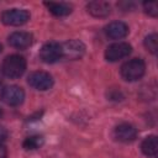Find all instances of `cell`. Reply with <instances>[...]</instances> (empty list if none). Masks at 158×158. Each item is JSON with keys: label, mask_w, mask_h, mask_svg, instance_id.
<instances>
[{"label": "cell", "mask_w": 158, "mask_h": 158, "mask_svg": "<svg viewBox=\"0 0 158 158\" xmlns=\"http://www.w3.org/2000/svg\"><path fill=\"white\" fill-rule=\"evenodd\" d=\"M43 144V137L42 136H38V135H33V136H28L25 138L22 146L27 151H33V149H37L40 148L41 146Z\"/></svg>", "instance_id": "cell-15"}, {"label": "cell", "mask_w": 158, "mask_h": 158, "mask_svg": "<svg viewBox=\"0 0 158 158\" xmlns=\"http://www.w3.org/2000/svg\"><path fill=\"white\" fill-rule=\"evenodd\" d=\"M132 51L131 44L127 42H116L110 44L105 51V58L109 62H117L122 58H126Z\"/></svg>", "instance_id": "cell-7"}, {"label": "cell", "mask_w": 158, "mask_h": 158, "mask_svg": "<svg viewBox=\"0 0 158 158\" xmlns=\"http://www.w3.org/2000/svg\"><path fill=\"white\" fill-rule=\"evenodd\" d=\"M157 43H158V37L156 33H151L144 38V47L147 48V51H149L153 54H156L157 52Z\"/></svg>", "instance_id": "cell-16"}, {"label": "cell", "mask_w": 158, "mask_h": 158, "mask_svg": "<svg viewBox=\"0 0 158 158\" xmlns=\"http://www.w3.org/2000/svg\"><path fill=\"white\" fill-rule=\"evenodd\" d=\"M9 44L14 48L17 49H25L27 47H30L33 42V36L30 32H23V31H16L12 32L9 38Z\"/></svg>", "instance_id": "cell-10"}, {"label": "cell", "mask_w": 158, "mask_h": 158, "mask_svg": "<svg viewBox=\"0 0 158 158\" xmlns=\"http://www.w3.org/2000/svg\"><path fill=\"white\" fill-rule=\"evenodd\" d=\"M1 70L4 75L10 79L20 78L26 70V59L20 54L7 56L2 62Z\"/></svg>", "instance_id": "cell-1"}, {"label": "cell", "mask_w": 158, "mask_h": 158, "mask_svg": "<svg viewBox=\"0 0 158 158\" xmlns=\"http://www.w3.org/2000/svg\"><path fill=\"white\" fill-rule=\"evenodd\" d=\"M27 81H28V84L33 89L41 90V91L48 90L53 85V78H52V75L49 73L42 72V70L31 73L28 75V78H27Z\"/></svg>", "instance_id": "cell-6"}, {"label": "cell", "mask_w": 158, "mask_h": 158, "mask_svg": "<svg viewBox=\"0 0 158 158\" xmlns=\"http://www.w3.org/2000/svg\"><path fill=\"white\" fill-rule=\"evenodd\" d=\"M86 10L94 17H106L111 11V6L106 1L96 0V1H90L86 5Z\"/></svg>", "instance_id": "cell-12"}, {"label": "cell", "mask_w": 158, "mask_h": 158, "mask_svg": "<svg viewBox=\"0 0 158 158\" xmlns=\"http://www.w3.org/2000/svg\"><path fill=\"white\" fill-rule=\"evenodd\" d=\"M7 136H9V133H7V130H6L5 127L0 126V143H2L4 141H6Z\"/></svg>", "instance_id": "cell-19"}, {"label": "cell", "mask_w": 158, "mask_h": 158, "mask_svg": "<svg viewBox=\"0 0 158 158\" xmlns=\"http://www.w3.org/2000/svg\"><path fill=\"white\" fill-rule=\"evenodd\" d=\"M1 51H2V47H1V44H0V53H1Z\"/></svg>", "instance_id": "cell-22"}, {"label": "cell", "mask_w": 158, "mask_h": 158, "mask_svg": "<svg viewBox=\"0 0 158 158\" xmlns=\"http://www.w3.org/2000/svg\"><path fill=\"white\" fill-rule=\"evenodd\" d=\"M107 96H109L110 100H115V101L122 100V98H123V95L121 94L120 90H110V91L107 93Z\"/></svg>", "instance_id": "cell-18"}, {"label": "cell", "mask_w": 158, "mask_h": 158, "mask_svg": "<svg viewBox=\"0 0 158 158\" xmlns=\"http://www.w3.org/2000/svg\"><path fill=\"white\" fill-rule=\"evenodd\" d=\"M62 52L65 58L79 59L85 52V46L79 40H69L62 44Z\"/></svg>", "instance_id": "cell-8"}, {"label": "cell", "mask_w": 158, "mask_h": 158, "mask_svg": "<svg viewBox=\"0 0 158 158\" xmlns=\"http://www.w3.org/2000/svg\"><path fill=\"white\" fill-rule=\"evenodd\" d=\"M144 72H146V64L141 58L130 59L121 67V77L127 81H136L141 79Z\"/></svg>", "instance_id": "cell-2"}, {"label": "cell", "mask_w": 158, "mask_h": 158, "mask_svg": "<svg viewBox=\"0 0 158 158\" xmlns=\"http://www.w3.org/2000/svg\"><path fill=\"white\" fill-rule=\"evenodd\" d=\"M25 99V91L17 85H7L1 90V100L10 106H19Z\"/></svg>", "instance_id": "cell-5"}, {"label": "cell", "mask_w": 158, "mask_h": 158, "mask_svg": "<svg viewBox=\"0 0 158 158\" xmlns=\"http://www.w3.org/2000/svg\"><path fill=\"white\" fill-rule=\"evenodd\" d=\"M114 135H115V138L117 141L128 143V142H132V141L136 139V137H137V130L131 123L123 122V123H120V125H117L115 127Z\"/></svg>", "instance_id": "cell-9"}, {"label": "cell", "mask_w": 158, "mask_h": 158, "mask_svg": "<svg viewBox=\"0 0 158 158\" xmlns=\"http://www.w3.org/2000/svg\"><path fill=\"white\" fill-rule=\"evenodd\" d=\"M2 116V110H1V107H0V117Z\"/></svg>", "instance_id": "cell-21"}, {"label": "cell", "mask_w": 158, "mask_h": 158, "mask_svg": "<svg viewBox=\"0 0 158 158\" xmlns=\"http://www.w3.org/2000/svg\"><path fill=\"white\" fill-rule=\"evenodd\" d=\"M143 9H144V12L148 14L149 16L157 17V15H158L157 2H143Z\"/></svg>", "instance_id": "cell-17"}, {"label": "cell", "mask_w": 158, "mask_h": 158, "mask_svg": "<svg viewBox=\"0 0 158 158\" xmlns=\"http://www.w3.org/2000/svg\"><path fill=\"white\" fill-rule=\"evenodd\" d=\"M44 5L54 16H67L72 12V5L67 2H44Z\"/></svg>", "instance_id": "cell-13"}, {"label": "cell", "mask_w": 158, "mask_h": 158, "mask_svg": "<svg viewBox=\"0 0 158 158\" xmlns=\"http://www.w3.org/2000/svg\"><path fill=\"white\" fill-rule=\"evenodd\" d=\"M141 149L143 152V154L148 156V157H153L157 154L158 151V141L156 136H148L143 139L142 144H141Z\"/></svg>", "instance_id": "cell-14"}, {"label": "cell", "mask_w": 158, "mask_h": 158, "mask_svg": "<svg viewBox=\"0 0 158 158\" xmlns=\"http://www.w3.org/2000/svg\"><path fill=\"white\" fill-rule=\"evenodd\" d=\"M40 58L44 63H56L60 58H63L62 44L58 42H47L40 49Z\"/></svg>", "instance_id": "cell-4"}, {"label": "cell", "mask_w": 158, "mask_h": 158, "mask_svg": "<svg viewBox=\"0 0 158 158\" xmlns=\"http://www.w3.org/2000/svg\"><path fill=\"white\" fill-rule=\"evenodd\" d=\"M128 33V26L122 21H112L105 27V35L111 40H121Z\"/></svg>", "instance_id": "cell-11"}, {"label": "cell", "mask_w": 158, "mask_h": 158, "mask_svg": "<svg viewBox=\"0 0 158 158\" xmlns=\"http://www.w3.org/2000/svg\"><path fill=\"white\" fill-rule=\"evenodd\" d=\"M0 158H7V151L5 146H2L1 143H0Z\"/></svg>", "instance_id": "cell-20"}, {"label": "cell", "mask_w": 158, "mask_h": 158, "mask_svg": "<svg viewBox=\"0 0 158 158\" xmlns=\"http://www.w3.org/2000/svg\"><path fill=\"white\" fill-rule=\"evenodd\" d=\"M30 20V12L25 9H10L2 12L1 21L9 26H21Z\"/></svg>", "instance_id": "cell-3"}]
</instances>
